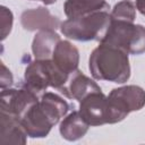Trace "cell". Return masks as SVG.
Segmentation results:
<instances>
[{"instance_id":"9","label":"cell","mask_w":145,"mask_h":145,"mask_svg":"<svg viewBox=\"0 0 145 145\" xmlns=\"http://www.w3.org/2000/svg\"><path fill=\"white\" fill-rule=\"evenodd\" d=\"M20 23L24 29L34 31H56L60 27L61 22L57 16H53L45 7L25 10L20 16Z\"/></svg>"},{"instance_id":"5","label":"cell","mask_w":145,"mask_h":145,"mask_svg":"<svg viewBox=\"0 0 145 145\" xmlns=\"http://www.w3.org/2000/svg\"><path fill=\"white\" fill-rule=\"evenodd\" d=\"M100 43L119 48L130 54L145 52V27L130 22L111 19L110 26Z\"/></svg>"},{"instance_id":"2","label":"cell","mask_w":145,"mask_h":145,"mask_svg":"<svg viewBox=\"0 0 145 145\" xmlns=\"http://www.w3.org/2000/svg\"><path fill=\"white\" fill-rule=\"evenodd\" d=\"M91 75L97 80H108L122 84L130 77L128 53L119 48L100 43L88 60Z\"/></svg>"},{"instance_id":"18","label":"cell","mask_w":145,"mask_h":145,"mask_svg":"<svg viewBox=\"0 0 145 145\" xmlns=\"http://www.w3.org/2000/svg\"><path fill=\"white\" fill-rule=\"evenodd\" d=\"M1 89H5V88H8L11 86L12 84V75L10 72V70L5 66L3 62H1Z\"/></svg>"},{"instance_id":"6","label":"cell","mask_w":145,"mask_h":145,"mask_svg":"<svg viewBox=\"0 0 145 145\" xmlns=\"http://www.w3.org/2000/svg\"><path fill=\"white\" fill-rule=\"evenodd\" d=\"M82 117L89 126H102L105 123H117L121 119L111 108L108 96L102 91L91 93L79 102V110Z\"/></svg>"},{"instance_id":"19","label":"cell","mask_w":145,"mask_h":145,"mask_svg":"<svg viewBox=\"0 0 145 145\" xmlns=\"http://www.w3.org/2000/svg\"><path fill=\"white\" fill-rule=\"evenodd\" d=\"M127 1H130L131 3H134V6L136 7V9L145 16V0H127Z\"/></svg>"},{"instance_id":"14","label":"cell","mask_w":145,"mask_h":145,"mask_svg":"<svg viewBox=\"0 0 145 145\" xmlns=\"http://www.w3.org/2000/svg\"><path fill=\"white\" fill-rule=\"evenodd\" d=\"M60 40L61 39L59 34L56 33V31H39L32 43V52L34 58L37 60L51 59L53 51Z\"/></svg>"},{"instance_id":"17","label":"cell","mask_w":145,"mask_h":145,"mask_svg":"<svg viewBox=\"0 0 145 145\" xmlns=\"http://www.w3.org/2000/svg\"><path fill=\"white\" fill-rule=\"evenodd\" d=\"M0 16H1V22H0V24H1V40L3 41L11 31L14 17H12V12L8 8H6L5 6H2L0 8Z\"/></svg>"},{"instance_id":"3","label":"cell","mask_w":145,"mask_h":145,"mask_svg":"<svg viewBox=\"0 0 145 145\" xmlns=\"http://www.w3.org/2000/svg\"><path fill=\"white\" fill-rule=\"evenodd\" d=\"M70 75L63 72L52 59L29 61L25 68L24 83L22 85L32 89L39 95H42L48 87L58 89L63 93Z\"/></svg>"},{"instance_id":"7","label":"cell","mask_w":145,"mask_h":145,"mask_svg":"<svg viewBox=\"0 0 145 145\" xmlns=\"http://www.w3.org/2000/svg\"><path fill=\"white\" fill-rule=\"evenodd\" d=\"M111 108L121 121L133 111H138L145 105V91L137 85H126L113 88L108 95Z\"/></svg>"},{"instance_id":"15","label":"cell","mask_w":145,"mask_h":145,"mask_svg":"<svg viewBox=\"0 0 145 145\" xmlns=\"http://www.w3.org/2000/svg\"><path fill=\"white\" fill-rule=\"evenodd\" d=\"M109 9L110 6L106 3V0H66L63 5V10L68 18Z\"/></svg>"},{"instance_id":"8","label":"cell","mask_w":145,"mask_h":145,"mask_svg":"<svg viewBox=\"0 0 145 145\" xmlns=\"http://www.w3.org/2000/svg\"><path fill=\"white\" fill-rule=\"evenodd\" d=\"M40 96L24 85L20 88H5L1 91L0 112L20 120L26 111L39 101Z\"/></svg>"},{"instance_id":"13","label":"cell","mask_w":145,"mask_h":145,"mask_svg":"<svg viewBox=\"0 0 145 145\" xmlns=\"http://www.w3.org/2000/svg\"><path fill=\"white\" fill-rule=\"evenodd\" d=\"M89 125L82 117L79 111H72L66 116L60 122L59 131L66 140L75 142L85 136L88 131Z\"/></svg>"},{"instance_id":"20","label":"cell","mask_w":145,"mask_h":145,"mask_svg":"<svg viewBox=\"0 0 145 145\" xmlns=\"http://www.w3.org/2000/svg\"><path fill=\"white\" fill-rule=\"evenodd\" d=\"M34 1H42L45 6H48V5H53L57 0H34Z\"/></svg>"},{"instance_id":"10","label":"cell","mask_w":145,"mask_h":145,"mask_svg":"<svg viewBox=\"0 0 145 145\" xmlns=\"http://www.w3.org/2000/svg\"><path fill=\"white\" fill-rule=\"evenodd\" d=\"M99 91H101V87L93 79L85 76L80 70L77 69L70 75L62 94L68 99H74L80 102L91 93Z\"/></svg>"},{"instance_id":"1","label":"cell","mask_w":145,"mask_h":145,"mask_svg":"<svg viewBox=\"0 0 145 145\" xmlns=\"http://www.w3.org/2000/svg\"><path fill=\"white\" fill-rule=\"evenodd\" d=\"M68 110L69 104L63 97L53 92H44L19 121L29 137L43 138L67 114Z\"/></svg>"},{"instance_id":"11","label":"cell","mask_w":145,"mask_h":145,"mask_svg":"<svg viewBox=\"0 0 145 145\" xmlns=\"http://www.w3.org/2000/svg\"><path fill=\"white\" fill-rule=\"evenodd\" d=\"M52 61L66 74L71 75L78 69L79 51L67 40H60L53 51Z\"/></svg>"},{"instance_id":"12","label":"cell","mask_w":145,"mask_h":145,"mask_svg":"<svg viewBox=\"0 0 145 145\" xmlns=\"http://www.w3.org/2000/svg\"><path fill=\"white\" fill-rule=\"evenodd\" d=\"M27 133L16 118L0 112V143L1 144H26Z\"/></svg>"},{"instance_id":"4","label":"cell","mask_w":145,"mask_h":145,"mask_svg":"<svg viewBox=\"0 0 145 145\" xmlns=\"http://www.w3.org/2000/svg\"><path fill=\"white\" fill-rule=\"evenodd\" d=\"M111 23V15L109 10H101L88 15L68 18L60 25L61 33L68 39L87 42H101L105 36Z\"/></svg>"},{"instance_id":"16","label":"cell","mask_w":145,"mask_h":145,"mask_svg":"<svg viewBox=\"0 0 145 145\" xmlns=\"http://www.w3.org/2000/svg\"><path fill=\"white\" fill-rule=\"evenodd\" d=\"M110 15H111V19L134 23L136 18V7L130 1L122 0L116 3Z\"/></svg>"}]
</instances>
